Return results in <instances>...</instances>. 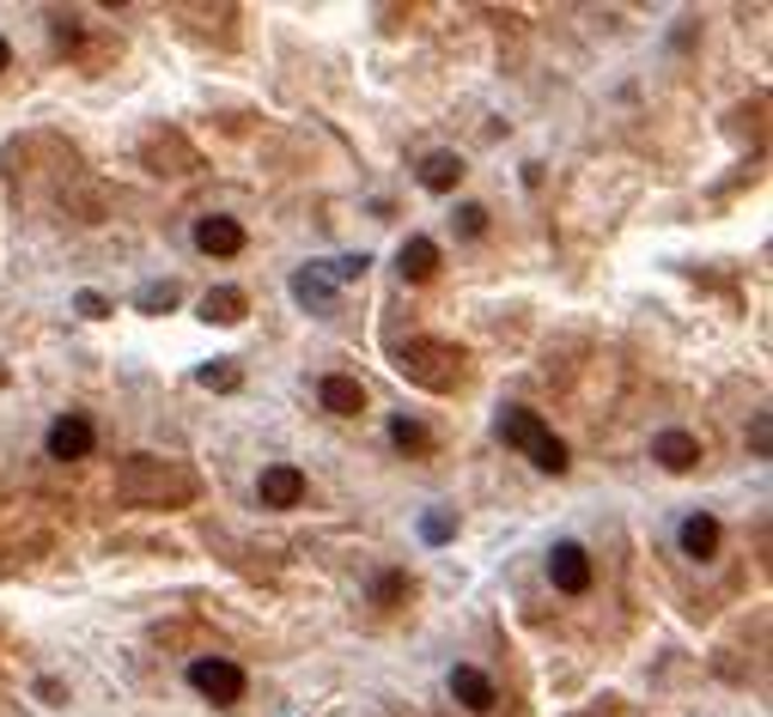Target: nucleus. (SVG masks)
<instances>
[{
    "label": "nucleus",
    "instance_id": "8",
    "mask_svg": "<svg viewBox=\"0 0 773 717\" xmlns=\"http://www.w3.org/2000/svg\"><path fill=\"white\" fill-rule=\"evenodd\" d=\"M451 700L481 717V712H494V705H499V693H494V681H487L476 663H457V669H451Z\"/></svg>",
    "mask_w": 773,
    "mask_h": 717
},
{
    "label": "nucleus",
    "instance_id": "16",
    "mask_svg": "<svg viewBox=\"0 0 773 717\" xmlns=\"http://www.w3.org/2000/svg\"><path fill=\"white\" fill-rule=\"evenodd\" d=\"M396 268H403L408 286H427V280L439 274V244L433 238H408V244L396 249Z\"/></svg>",
    "mask_w": 773,
    "mask_h": 717
},
{
    "label": "nucleus",
    "instance_id": "24",
    "mask_svg": "<svg viewBox=\"0 0 773 717\" xmlns=\"http://www.w3.org/2000/svg\"><path fill=\"white\" fill-rule=\"evenodd\" d=\"M366 268H371L366 256H335V261H329V268H324V274L335 280V286H341V280H366Z\"/></svg>",
    "mask_w": 773,
    "mask_h": 717
},
{
    "label": "nucleus",
    "instance_id": "14",
    "mask_svg": "<svg viewBox=\"0 0 773 717\" xmlns=\"http://www.w3.org/2000/svg\"><path fill=\"white\" fill-rule=\"evenodd\" d=\"M719 541H725L719 517H707V511H695V517H682V553H688V560H700V565H707L712 553H719Z\"/></svg>",
    "mask_w": 773,
    "mask_h": 717
},
{
    "label": "nucleus",
    "instance_id": "6",
    "mask_svg": "<svg viewBox=\"0 0 773 717\" xmlns=\"http://www.w3.org/2000/svg\"><path fill=\"white\" fill-rule=\"evenodd\" d=\"M92 444H98V432H92V420H86V413H62V420L49 426V457H55V462L92 457Z\"/></svg>",
    "mask_w": 773,
    "mask_h": 717
},
{
    "label": "nucleus",
    "instance_id": "7",
    "mask_svg": "<svg viewBox=\"0 0 773 717\" xmlns=\"http://www.w3.org/2000/svg\"><path fill=\"white\" fill-rule=\"evenodd\" d=\"M548 578H555L560 596H585L591 590V553L579 548V541H560V548L548 553Z\"/></svg>",
    "mask_w": 773,
    "mask_h": 717
},
{
    "label": "nucleus",
    "instance_id": "1",
    "mask_svg": "<svg viewBox=\"0 0 773 717\" xmlns=\"http://www.w3.org/2000/svg\"><path fill=\"white\" fill-rule=\"evenodd\" d=\"M116 492H123V504H140V511H183V504L202 499V474L177 457L135 450V457L116 462Z\"/></svg>",
    "mask_w": 773,
    "mask_h": 717
},
{
    "label": "nucleus",
    "instance_id": "22",
    "mask_svg": "<svg viewBox=\"0 0 773 717\" xmlns=\"http://www.w3.org/2000/svg\"><path fill=\"white\" fill-rule=\"evenodd\" d=\"M451 535H457V517H451V511H427V517H420V541H427V548H445Z\"/></svg>",
    "mask_w": 773,
    "mask_h": 717
},
{
    "label": "nucleus",
    "instance_id": "9",
    "mask_svg": "<svg viewBox=\"0 0 773 717\" xmlns=\"http://www.w3.org/2000/svg\"><path fill=\"white\" fill-rule=\"evenodd\" d=\"M317 401H324L329 413H341V420L366 413V389H359V377H347V371H329V377L317 383Z\"/></svg>",
    "mask_w": 773,
    "mask_h": 717
},
{
    "label": "nucleus",
    "instance_id": "27",
    "mask_svg": "<svg viewBox=\"0 0 773 717\" xmlns=\"http://www.w3.org/2000/svg\"><path fill=\"white\" fill-rule=\"evenodd\" d=\"M7 67H13V43H7V37H0V74H7Z\"/></svg>",
    "mask_w": 773,
    "mask_h": 717
},
{
    "label": "nucleus",
    "instance_id": "21",
    "mask_svg": "<svg viewBox=\"0 0 773 717\" xmlns=\"http://www.w3.org/2000/svg\"><path fill=\"white\" fill-rule=\"evenodd\" d=\"M451 226H457V238H481V231H487V207H481V201H457Z\"/></svg>",
    "mask_w": 773,
    "mask_h": 717
},
{
    "label": "nucleus",
    "instance_id": "17",
    "mask_svg": "<svg viewBox=\"0 0 773 717\" xmlns=\"http://www.w3.org/2000/svg\"><path fill=\"white\" fill-rule=\"evenodd\" d=\"M244 310H250L244 286H207V292H202V322L232 329V322H244Z\"/></svg>",
    "mask_w": 773,
    "mask_h": 717
},
{
    "label": "nucleus",
    "instance_id": "19",
    "mask_svg": "<svg viewBox=\"0 0 773 717\" xmlns=\"http://www.w3.org/2000/svg\"><path fill=\"white\" fill-rule=\"evenodd\" d=\"M177 298H183L177 280H147V286L135 292V310L140 317H165V310H177Z\"/></svg>",
    "mask_w": 773,
    "mask_h": 717
},
{
    "label": "nucleus",
    "instance_id": "3",
    "mask_svg": "<svg viewBox=\"0 0 773 717\" xmlns=\"http://www.w3.org/2000/svg\"><path fill=\"white\" fill-rule=\"evenodd\" d=\"M189 687L207 693L214 705H238L250 681H244V669H238L232 656H195V663H189Z\"/></svg>",
    "mask_w": 773,
    "mask_h": 717
},
{
    "label": "nucleus",
    "instance_id": "18",
    "mask_svg": "<svg viewBox=\"0 0 773 717\" xmlns=\"http://www.w3.org/2000/svg\"><path fill=\"white\" fill-rule=\"evenodd\" d=\"M390 444H396L403 457H433V432L420 426V420H408V413L390 420Z\"/></svg>",
    "mask_w": 773,
    "mask_h": 717
},
{
    "label": "nucleus",
    "instance_id": "23",
    "mask_svg": "<svg viewBox=\"0 0 773 717\" xmlns=\"http://www.w3.org/2000/svg\"><path fill=\"white\" fill-rule=\"evenodd\" d=\"M195 383H202V389H238V383H244V371H238L232 359H219V366L195 371Z\"/></svg>",
    "mask_w": 773,
    "mask_h": 717
},
{
    "label": "nucleus",
    "instance_id": "5",
    "mask_svg": "<svg viewBox=\"0 0 773 717\" xmlns=\"http://www.w3.org/2000/svg\"><path fill=\"white\" fill-rule=\"evenodd\" d=\"M140 153H147V165H153L159 177H165V170H170V177H183V170H195V146H189V140L177 135V128H153Z\"/></svg>",
    "mask_w": 773,
    "mask_h": 717
},
{
    "label": "nucleus",
    "instance_id": "26",
    "mask_svg": "<svg viewBox=\"0 0 773 717\" xmlns=\"http://www.w3.org/2000/svg\"><path fill=\"white\" fill-rule=\"evenodd\" d=\"M74 310H79V317H92V322H104L110 317V298H104V292H79Z\"/></svg>",
    "mask_w": 773,
    "mask_h": 717
},
{
    "label": "nucleus",
    "instance_id": "12",
    "mask_svg": "<svg viewBox=\"0 0 773 717\" xmlns=\"http://www.w3.org/2000/svg\"><path fill=\"white\" fill-rule=\"evenodd\" d=\"M494 432L511 444V450H524V457L536 450L542 438H548V426H542V413H536V408H506V413H499V426H494Z\"/></svg>",
    "mask_w": 773,
    "mask_h": 717
},
{
    "label": "nucleus",
    "instance_id": "25",
    "mask_svg": "<svg viewBox=\"0 0 773 717\" xmlns=\"http://www.w3.org/2000/svg\"><path fill=\"white\" fill-rule=\"evenodd\" d=\"M749 450H756V457H768V450H773V420H768V408L749 420Z\"/></svg>",
    "mask_w": 773,
    "mask_h": 717
},
{
    "label": "nucleus",
    "instance_id": "20",
    "mask_svg": "<svg viewBox=\"0 0 773 717\" xmlns=\"http://www.w3.org/2000/svg\"><path fill=\"white\" fill-rule=\"evenodd\" d=\"M403 596H408V572H378V578H371V602H378V609H396Z\"/></svg>",
    "mask_w": 773,
    "mask_h": 717
},
{
    "label": "nucleus",
    "instance_id": "10",
    "mask_svg": "<svg viewBox=\"0 0 773 717\" xmlns=\"http://www.w3.org/2000/svg\"><path fill=\"white\" fill-rule=\"evenodd\" d=\"M651 457L664 462L670 474H688L700 462V438H695V432H682V426H670V432H658V438H651Z\"/></svg>",
    "mask_w": 773,
    "mask_h": 717
},
{
    "label": "nucleus",
    "instance_id": "13",
    "mask_svg": "<svg viewBox=\"0 0 773 717\" xmlns=\"http://www.w3.org/2000/svg\"><path fill=\"white\" fill-rule=\"evenodd\" d=\"M464 153H451V146H439V153L420 158V189H433V195H451V189L464 183Z\"/></svg>",
    "mask_w": 773,
    "mask_h": 717
},
{
    "label": "nucleus",
    "instance_id": "2",
    "mask_svg": "<svg viewBox=\"0 0 773 717\" xmlns=\"http://www.w3.org/2000/svg\"><path fill=\"white\" fill-rule=\"evenodd\" d=\"M396 371L420 389H433V396H451L457 383L469 377V353L451 347V341H433V335H415L396 347Z\"/></svg>",
    "mask_w": 773,
    "mask_h": 717
},
{
    "label": "nucleus",
    "instance_id": "4",
    "mask_svg": "<svg viewBox=\"0 0 773 717\" xmlns=\"http://www.w3.org/2000/svg\"><path fill=\"white\" fill-rule=\"evenodd\" d=\"M311 481L293 469V462H268L263 474H256V499L268 504V511H293V504H305Z\"/></svg>",
    "mask_w": 773,
    "mask_h": 717
},
{
    "label": "nucleus",
    "instance_id": "11",
    "mask_svg": "<svg viewBox=\"0 0 773 717\" xmlns=\"http://www.w3.org/2000/svg\"><path fill=\"white\" fill-rule=\"evenodd\" d=\"M195 249H202V256H238V249H244V226L226 219V214H207L202 226H195Z\"/></svg>",
    "mask_w": 773,
    "mask_h": 717
},
{
    "label": "nucleus",
    "instance_id": "15",
    "mask_svg": "<svg viewBox=\"0 0 773 717\" xmlns=\"http://www.w3.org/2000/svg\"><path fill=\"white\" fill-rule=\"evenodd\" d=\"M293 298L311 310V317H329V310H335V280H329L324 268H299V274H293Z\"/></svg>",
    "mask_w": 773,
    "mask_h": 717
},
{
    "label": "nucleus",
    "instance_id": "28",
    "mask_svg": "<svg viewBox=\"0 0 773 717\" xmlns=\"http://www.w3.org/2000/svg\"><path fill=\"white\" fill-rule=\"evenodd\" d=\"M7 383H13V371H7V359H0V389H7Z\"/></svg>",
    "mask_w": 773,
    "mask_h": 717
}]
</instances>
